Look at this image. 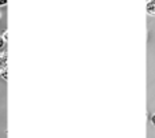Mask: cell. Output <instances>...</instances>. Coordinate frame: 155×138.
Segmentation results:
<instances>
[{"mask_svg":"<svg viewBox=\"0 0 155 138\" xmlns=\"http://www.w3.org/2000/svg\"><path fill=\"white\" fill-rule=\"evenodd\" d=\"M0 18H2V12H0Z\"/></svg>","mask_w":155,"mask_h":138,"instance_id":"8","label":"cell"},{"mask_svg":"<svg viewBox=\"0 0 155 138\" xmlns=\"http://www.w3.org/2000/svg\"><path fill=\"white\" fill-rule=\"evenodd\" d=\"M7 4V0H0V7H4Z\"/></svg>","mask_w":155,"mask_h":138,"instance_id":"7","label":"cell"},{"mask_svg":"<svg viewBox=\"0 0 155 138\" xmlns=\"http://www.w3.org/2000/svg\"><path fill=\"white\" fill-rule=\"evenodd\" d=\"M0 77H2L4 81H7L8 79V71H7V64L3 66L2 68H0Z\"/></svg>","mask_w":155,"mask_h":138,"instance_id":"2","label":"cell"},{"mask_svg":"<svg viewBox=\"0 0 155 138\" xmlns=\"http://www.w3.org/2000/svg\"><path fill=\"white\" fill-rule=\"evenodd\" d=\"M146 12L150 16H155V0H147V3H146Z\"/></svg>","mask_w":155,"mask_h":138,"instance_id":"1","label":"cell"},{"mask_svg":"<svg viewBox=\"0 0 155 138\" xmlns=\"http://www.w3.org/2000/svg\"><path fill=\"white\" fill-rule=\"evenodd\" d=\"M150 120H151V123H153V125H154V127H155V114H153V115H151Z\"/></svg>","mask_w":155,"mask_h":138,"instance_id":"6","label":"cell"},{"mask_svg":"<svg viewBox=\"0 0 155 138\" xmlns=\"http://www.w3.org/2000/svg\"><path fill=\"white\" fill-rule=\"evenodd\" d=\"M5 63H7V53L3 52V53H0V68L5 66Z\"/></svg>","mask_w":155,"mask_h":138,"instance_id":"3","label":"cell"},{"mask_svg":"<svg viewBox=\"0 0 155 138\" xmlns=\"http://www.w3.org/2000/svg\"><path fill=\"white\" fill-rule=\"evenodd\" d=\"M2 37H3V40H4L5 43H7V41H8V32H4V33H3Z\"/></svg>","mask_w":155,"mask_h":138,"instance_id":"5","label":"cell"},{"mask_svg":"<svg viewBox=\"0 0 155 138\" xmlns=\"http://www.w3.org/2000/svg\"><path fill=\"white\" fill-rule=\"evenodd\" d=\"M4 47H5V41L3 40V37L0 36V51H2V49L4 48Z\"/></svg>","mask_w":155,"mask_h":138,"instance_id":"4","label":"cell"}]
</instances>
